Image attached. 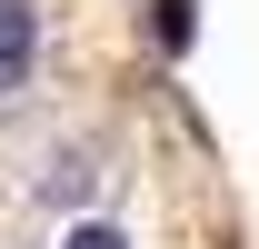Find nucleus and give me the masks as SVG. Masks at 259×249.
Masks as SVG:
<instances>
[{"label": "nucleus", "instance_id": "obj_2", "mask_svg": "<svg viewBox=\"0 0 259 249\" xmlns=\"http://www.w3.org/2000/svg\"><path fill=\"white\" fill-rule=\"evenodd\" d=\"M60 249H140V239H130L120 219H70V229H60Z\"/></svg>", "mask_w": 259, "mask_h": 249}, {"label": "nucleus", "instance_id": "obj_1", "mask_svg": "<svg viewBox=\"0 0 259 249\" xmlns=\"http://www.w3.org/2000/svg\"><path fill=\"white\" fill-rule=\"evenodd\" d=\"M40 70V0H0V100H20Z\"/></svg>", "mask_w": 259, "mask_h": 249}]
</instances>
